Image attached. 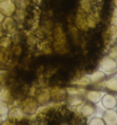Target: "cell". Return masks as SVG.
Masks as SVG:
<instances>
[{
	"mask_svg": "<svg viewBox=\"0 0 117 125\" xmlns=\"http://www.w3.org/2000/svg\"><path fill=\"white\" fill-rule=\"evenodd\" d=\"M101 70L108 73L114 72L117 68V62L111 57H105L102 59L100 63Z\"/></svg>",
	"mask_w": 117,
	"mask_h": 125,
	"instance_id": "cell-1",
	"label": "cell"
},
{
	"mask_svg": "<svg viewBox=\"0 0 117 125\" xmlns=\"http://www.w3.org/2000/svg\"><path fill=\"white\" fill-rule=\"evenodd\" d=\"M103 120L106 125H117V112L113 109L107 110L103 114Z\"/></svg>",
	"mask_w": 117,
	"mask_h": 125,
	"instance_id": "cell-2",
	"label": "cell"
},
{
	"mask_svg": "<svg viewBox=\"0 0 117 125\" xmlns=\"http://www.w3.org/2000/svg\"><path fill=\"white\" fill-rule=\"evenodd\" d=\"M102 104L105 109H114L117 104V100L112 94H105L102 99Z\"/></svg>",
	"mask_w": 117,
	"mask_h": 125,
	"instance_id": "cell-3",
	"label": "cell"
},
{
	"mask_svg": "<svg viewBox=\"0 0 117 125\" xmlns=\"http://www.w3.org/2000/svg\"><path fill=\"white\" fill-rule=\"evenodd\" d=\"M105 88L111 92H117V78L114 77L105 82Z\"/></svg>",
	"mask_w": 117,
	"mask_h": 125,
	"instance_id": "cell-4",
	"label": "cell"
},
{
	"mask_svg": "<svg viewBox=\"0 0 117 125\" xmlns=\"http://www.w3.org/2000/svg\"><path fill=\"white\" fill-rule=\"evenodd\" d=\"M94 111H95V107L92 103H86V104H84L82 109V113L84 116H91V115L93 114Z\"/></svg>",
	"mask_w": 117,
	"mask_h": 125,
	"instance_id": "cell-5",
	"label": "cell"
},
{
	"mask_svg": "<svg viewBox=\"0 0 117 125\" xmlns=\"http://www.w3.org/2000/svg\"><path fill=\"white\" fill-rule=\"evenodd\" d=\"M101 98V93L100 92H97V91H90L87 94V99L88 101H92L93 103H98L100 101Z\"/></svg>",
	"mask_w": 117,
	"mask_h": 125,
	"instance_id": "cell-6",
	"label": "cell"
},
{
	"mask_svg": "<svg viewBox=\"0 0 117 125\" xmlns=\"http://www.w3.org/2000/svg\"><path fill=\"white\" fill-rule=\"evenodd\" d=\"M89 125H106L104 123L103 119L99 117H94L89 122Z\"/></svg>",
	"mask_w": 117,
	"mask_h": 125,
	"instance_id": "cell-7",
	"label": "cell"
},
{
	"mask_svg": "<svg viewBox=\"0 0 117 125\" xmlns=\"http://www.w3.org/2000/svg\"><path fill=\"white\" fill-rule=\"evenodd\" d=\"M115 107H116V112H117V104H116V106H115Z\"/></svg>",
	"mask_w": 117,
	"mask_h": 125,
	"instance_id": "cell-8",
	"label": "cell"
}]
</instances>
